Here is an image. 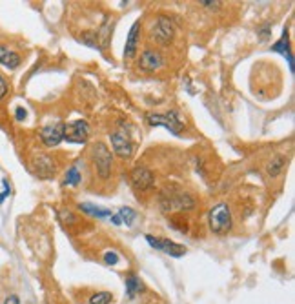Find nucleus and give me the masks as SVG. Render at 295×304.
Returning <instances> with one entry per match:
<instances>
[{"label": "nucleus", "instance_id": "nucleus-1", "mask_svg": "<svg viewBox=\"0 0 295 304\" xmlns=\"http://www.w3.org/2000/svg\"><path fill=\"white\" fill-rule=\"evenodd\" d=\"M208 224H209V230H212L215 235H226L233 226V219H232V211H230V206L224 204V202L214 206L212 211H209Z\"/></svg>", "mask_w": 295, "mask_h": 304}, {"label": "nucleus", "instance_id": "nucleus-2", "mask_svg": "<svg viewBox=\"0 0 295 304\" xmlns=\"http://www.w3.org/2000/svg\"><path fill=\"white\" fill-rule=\"evenodd\" d=\"M91 160H93V166H95L99 177L108 179L109 173H111V166H113V157H111V151L108 150V146L104 142L93 144V148H91Z\"/></svg>", "mask_w": 295, "mask_h": 304}, {"label": "nucleus", "instance_id": "nucleus-3", "mask_svg": "<svg viewBox=\"0 0 295 304\" xmlns=\"http://www.w3.org/2000/svg\"><path fill=\"white\" fill-rule=\"evenodd\" d=\"M148 122L151 126H162L173 133V135H181L184 129V122L179 117L177 111H168V113H150L148 115Z\"/></svg>", "mask_w": 295, "mask_h": 304}, {"label": "nucleus", "instance_id": "nucleus-4", "mask_svg": "<svg viewBox=\"0 0 295 304\" xmlns=\"http://www.w3.org/2000/svg\"><path fill=\"white\" fill-rule=\"evenodd\" d=\"M160 206L164 211H170L172 208L175 209H193L195 208V200L193 197L184 193V191H177V193H168L164 191L160 195Z\"/></svg>", "mask_w": 295, "mask_h": 304}, {"label": "nucleus", "instance_id": "nucleus-5", "mask_svg": "<svg viewBox=\"0 0 295 304\" xmlns=\"http://www.w3.org/2000/svg\"><path fill=\"white\" fill-rule=\"evenodd\" d=\"M90 137V126L86 120H75V122L64 124V141L73 144H82Z\"/></svg>", "mask_w": 295, "mask_h": 304}, {"label": "nucleus", "instance_id": "nucleus-6", "mask_svg": "<svg viewBox=\"0 0 295 304\" xmlns=\"http://www.w3.org/2000/svg\"><path fill=\"white\" fill-rule=\"evenodd\" d=\"M151 36H153L155 40L159 42L162 46H168L170 42L175 38V26L170 18L166 17H160L157 22L153 24V29H151Z\"/></svg>", "mask_w": 295, "mask_h": 304}, {"label": "nucleus", "instance_id": "nucleus-7", "mask_svg": "<svg viewBox=\"0 0 295 304\" xmlns=\"http://www.w3.org/2000/svg\"><path fill=\"white\" fill-rule=\"evenodd\" d=\"M155 184V175L144 166H137L132 171V186L137 193H144V191L151 190Z\"/></svg>", "mask_w": 295, "mask_h": 304}, {"label": "nucleus", "instance_id": "nucleus-8", "mask_svg": "<svg viewBox=\"0 0 295 304\" xmlns=\"http://www.w3.org/2000/svg\"><path fill=\"white\" fill-rule=\"evenodd\" d=\"M146 241H148V244H150L151 248L164 251L166 255H172V257H182V255L186 253V248H184V246L170 241V239H157V237L153 235H146Z\"/></svg>", "mask_w": 295, "mask_h": 304}, {"label": "nucleus", "instance_id": "nucleus-9", "mask_svg": "<svg viewBox=\"0 0 295 304\" xmlns=\"http://www.w3.org/2000/svg\"><path fill=\"white\" fill-rule=\"evenodd\" d=\"M31 168H33V173H35L36 177L40 179H51L55 175V169H57V166H55V160L51 159L50 155H35L31 160Z\"/></svg>", "mask_w": 295, "mask_h": 304}, {"label": "nucleus", "instance_id": "nucleus-10", "mask_svg": "<svg viewBox=\"0 0 295 304\" xmlns=\"http://www.w3.org/2000/svg\"><path fill=\"white\" fill-rule=\"evenodd\" d=\"M162 66H164L162 55H160V51L153 50V48L144 50L141 53V57H139V68H141L142 71L153 73V71H157V69L162 68Z\"/></svg>", "mask_w": 295, "mask_h": 304}, {"label": "nucleus", "instance_id": "nucleus-11", "mask_svg": "<svg viewBox=\"0 0 295 304\" xmlns=\"http://www.w3.org/2000/svg\"><path fill=\"white\" fill-rule=\"evenodd\" d=\"M40 141L48 148H55L64 141V124L62 122H53L48 124L40 129Z\"/></svg>", "mask_w": 295, "mask_h": 304}, {"label": "nucleus", "instance_id": "nucleus-12", "mask_svg": "<svg viewBox=\"0 0 295 304\" xmlns=\"http://www.w3.org/2000/svg\"><path fill=\"white\" fill-rule=\"evenodd\" d=\"M109 141H111V148H113V151L118 157L130 159L133 155V144L126 135H122V133H111Z\"/></svg>", "mask_w": 295, "mask_h": 304}, {"label": "nucleus", "instance_id": "nucleus-13", "mask_svg": "<svg viewBox=\"0 0 295 304\" xmlns=\"http://www.w3.org/2000/svg\"><path fill=\"white\" fill-rule=\"evenodd\" d=\"M141 22L137 20L132 27H130V33H128V38H126V46H124V59H133L139 50V38H141Z\"/></svg>", "mask_w": 295, "mask_h": 304}, {"label": "nucleus", "instance_id": "nucleus-14", "mask_svg": "<svg viewBox=\"0 0 295 304\" xmlns=\"http://www.w3.org/2000/svg\"><path fill=\"white\" fill-rule=\"evenodd\" d=\"M22 59H20V55L15 53L13 50H9L6 46H0V64L8 69H17L20 66Z\"/></svg>", "mask_w": 295, "mask_h": 304}, {"label": "nucleus", "instance_id": "nucleus-15", "mask_svg": "<svg viewBox=\"0 0 295 304\" xmlns=\"http://www.w3.org/2000/svg\"><path fill=\"white\" fill-rule=\"evenodd\" d=\"M286 164H288V159L284 155H275L268 162V166H266V171H268L270 177H277V175L282 173V169L286 168Z\"/></svg>", "mask_w": 295, "mask_h": 304}, {"label": "nucleus", "instance_id": "nucleus-16", "mask_svg": "<svg viewBox=\"0 0 295 304\" xmlns=\"http://www.w3.org/2000/svg\"><path fill=\"white\" fill-rule=\"evenodd\" d=\"M78 208L84 211V213L88 215H93V217H100V219H104V217H111V211L106 208H99V206H93V204H80Z\"/></svg>", "mask_w": 295, "mask_h": 304}, {"label": "nucleus", "instance_id": "nucleus-17", "mask_svg": "<svg viewBox=\"0 0 295 304\" xmlns=\"http://www.w3.org/2000/svg\"><path fill=\"white\" fill-rule=\"evenodd\" d=\"M126 290H128V297H130V299H133V297H135L137 293L142 290L141 279L137 277V275H130V277L126 279Z\"/></svg>", "mask_w": 295, "mask_h": 304}, {"label": "nucleus", "instance_id": "nucleus-18", "mask_svg": "<svg viewBox=\"0 0 295 304\" xmlns=\"http://www.w3.org/2000/svg\"><path fill=\"white\" fill-rule=\"evenodd\" d=\"M82 177L80 173H78L77 166H71V168L68 169V173H66V177H64V184L66 186H77V184H80Z\"/></svg>", "mask_w": 295, "mask_h": 304}, {"label": "nucleus", "instance_id": "nucleus-19", "mask_svg": "<svg viewBox=\"0 0 295 304\" xmlns=\"http://www.w3.org/2000/svg\"><path fill=\"white\" fill-rule=\"evenodd\" d=\"M111 293L109 291H99L90 297V304H109L111 302Z\"/></svg>", "mask_w": 295, "mask_h": 304}, {"label": "nucleus", "instance_id": "nucleus-20", "mask_svg": "<svg viewBox=\"0 0 295 304\" xmlns=\"http://www.w3.org/2000/svg\"><path fill=\"white\" fill-rule=\"evenodd\" d=\"M118 219L122 221V224L132 226V223L135 221V211L132 208H120L118 209Z\"/></svg>", "mask_w": 295, "mask_h": 304}, {"label": "nucleus", "instance_id": "nucleus-21", "mask_svg": "<svg viewBox=\"0 0 295 304\" xmlns=\"http://www.w3.org/2000/svg\"><path fill=\"white\" fill-rule=\"evenodd\" d=\"M104 263L109 264V266H115V264H118V255L115 253V251H106V253H104Z\"/></svg>", "mask_w": 295, "mask_h": 304}, {"label": "nucleus", "instance_id": "nucleus-22", "mask_svg": "<svg viewBox=\"0 0 295 304\" xmlns=\"http://www.w3.org/2000/svg\"><path fill=\"white\" fill-rule=\"evenodd\" d=\"M2 186H4V191L0 193V204H2V202H4V200L9 197V193H11V188H9L8 179H2Z\"/></svg>", "mask_w": 295, "mask_h": 304}, {"label": "nucleus", "instance_id": "nucleus-23", "mask_svg": "<svg viewBox=\"0 0 295 304\" xmlns=\"http://www.w3.org/2000/svg\"><path fill=\"white\" fill-rule=\"evenodd\" d=\"M8 82H6V78L2 77V75H0V100L4 99L6 95H8Z\"/></svg>", "mask_w": 295, "mask_h": 304}, {"label": "nucleus", "instance_id": "nucleus-24", "mask_svg": "<svg viewBox=\"0 0 295 304\" xmlns=\"http://www.w3.org/2000/svg\"><path fill=\"white\" fill-rule=\"evenodd\" d=\"M199 4H200V6H204V8H208V9H217L219 6H221V2H209V0H200Z\"/></svg>", "mask_w": 295, "mask_h": 304}, {"label": "nucleus", "instance_id": "nucleus-25", "mask_svg": "<svg viewBox=\"0 0 295 304\" xmlns=\"http://www.w3.org/2000/svg\"><path fill=\"white\" fill-rule=\"evenodd\" d=\"M15 118H17V120H24V118H26V109L18 106V108L15 109Z\"/></svg>", "mask_w": 295, "mask_h": 304}, {"label": "nucleus", "instance_id": "nucleus-26", "mask_svg": "<svg viewBox=\"0 0 295 304\" xmlns=\"http://www.w3.org/2000/svg\"><path fill=\"white\" fill-rule=\"evenodd\" d=\"M4 304H20V299L17 295H8L4 300Z\"/></svg>", "mask_w": 295, "mask_h": 304}, {"label": "nucleus", "instance_id": "nucleus-27", "mask_svg": "<svg viewBox=\"0 0 295 304\" xmlns=\"http://www.w3.org/2000/svg\"><path fill=\"white\" fill-rule=\"evenodd\" d=\"M111 223L115 224V226H120V224H122V221H120V219H118V215H111Z\"/></svg>", "mask_w": 295, "mask_h": 304}]
</instances>
